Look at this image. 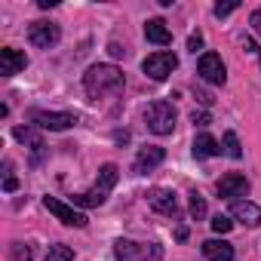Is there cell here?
I'll use <instances>...</instances> for the list:
<instances>
[{
	"label": "cell",
	"mask_w": 261,
	"mask_h": 261,
	"mask_svg": "<svg viewBox=\"0 0 261 261\" xmlns=\"http://www.w3.org/2000/svg\"><path fill=\"white\" fill-rule=\"evenodd\" d=\"M197 74H200L206 83H212V86H224V80H227L224 62H221L218 53H203L200 62H197Z\"/></svg>",
	"instance_id": "obj_6"
},
{
	"label": "cell",
	"mask_w": 261,
	"mask_h": 261,
	"mask_svg": "<svg viewBox=\"0 0 261 261\" xmlns=\"http://www.w3.org/2000/svg\"><path fill=\"white\" fill-rule=\"evenodd\" d=\"M252 28L261 34V13H252Z\"/></svg>",
	"instance_id": "obj_31"
},
{
	"label": "cell",
	"mask_w": 261,
	"mask_h": 261,
	"mask_svg": "<svg viewBox=\"0 0 261 261\" xmlns=\"http://www.w3.org/2000/svg\"><path fill=\"white\" fill-rule=\"evenodd\" d=\"M145 37H148L151 43H157V46H169V43H172V31L166 28L163 19H148V22H145Z\"/></svg>",
	"instance_id": "obj_14"
},
{
	"label": "cell",
	"mask_w": 261,
	"mask_h": 261,
	"mask_svg": "<svg viewBox=\"0 0 261 261\" xmlns=\"http://www.w3.org/2000/svg\"><path fill=\"white\" fill-rule=\"evenodd\" d=\"M230 227H233V221H230L227 215H215V218H212V230H215V233L224 237V233H230Z\"/></svg>",
	"instance_id": "obj_24"
},
{
	"label": "cell",
	"mask_w": 261,
	"mask_h": 261,
	"mask_svg": "<svg viewBox=\"0 0 261 261\" xmlns=\"http://www.w3.org/2000/svg\"><path fill=\"white\" fill-rule=\"evenodd\" d=\"M148 203H151V209L154 212H160V215H178V200H175V194L172 191H166V188H154V191H148Z\"/></svg>",
	"instance_id": "obj_10"
},
{
	"label": "cell",
	"mask_w": 261,
	"mask_h": 261,
	"mask_svg": "<svg viewBox=\"0 0 261 261\" xmlns=\"http://www.w3.org/2000/svg\"><path fill=\"white\" fill-rule=\"evenodd\" d=\"M163 157H166V151L163 148H157V145H145L142 151H139V157H136V175H148L151 169H157L160 163H163Z\"/></svg>",
	"instance_id": "obj_11"
},
{
	"label": "cell",
	"mask_w": 261,
	"mask_h": 261,
	"mask_svg": "<svg viewBox=\"0 0 261 261\" xmlns=\"http://www.w3.org/2000/svg\"><path fill=\"white\" fill-rule=\"evenodd\" d=\"M142 117H145V126L151 129L154 136H169L172 129H175V108H172V101L157 98V101H151L145 108Z\"/></svg>",
	"instance_id": "obj_2"
},
{
	"label": "cell",
	"mask_w": 261,
	"mask_h": 261,
	"mask_svg": "<svg viewBox=\"0 0 261 261\" xmlns=\"http://www.w3.org/2000/svg\"><path fill=\"white\" fill-rule=\"evenodd\" d=\"M243 49H246V53H258V46H255V43H252V40H249V37H246V40H243Z\"/></svg>",
	"instance_id": "obj_32"
},
{
	"label": "cell",
	"mask_w": 261,
	"mask_h": 261,
	"mask_svg": "<svg viewBox=\"0 0 261 261\" xmlns=\"http://www.w3.org/2000/svg\"><path fill=\"white\" fill-rule=\"evenodd\" d=\"M117 178H120V169H117L114 163H105V166L98 169V181H95V185H98L101 191H111V188L117 185Z\"/></svg>",
	"instance_id": "obj_19"
},
{
	"label": "cell",
	"mask_w": 261,
	"mask_h": 261,
	"mask_svg": "<svg viewBox=\"0 0 261 261\" xmlns=\"http://www.w3.org/2000/svg\"><path fill=\"white\" fill-rule=\"evenodd\" d=\"M13 136H16L22 145H31V148L40 154V148H43V139H40V133H34L31 126H16V129H13Z\"/></svg>",
	"instance_id": "obj_18"
},
{
	"label": "cell",
	"mask_w": 261,
	"mask_h": 261,
	"mask_svg": "<svg viewBox=\"0 0 261 261\" xmlns=\"http://www.w3.org/2000/svg\"><path fill=\"white\" fill-rule=\"evenodd\" d=\"M175 68H178V59H175L172 53H154V56H148V59L142 62V71H145L151 80H166Z\"/></svg>",
	"instance_id": "obj_5"
},
{
	"label": "cell",
	"mask_w": 261,
	"mask_h": 261,
	"mask_svg": "<svg viewBox=\"0 0 261 261\" xmlns=\"http://www.w3.org/2000/svg\"><path fill=\"white\" fill-rule=\"evenodd\" d=\"M215 191H218V197L233 200V197H243V194L249 191V181H246V175H240V172H227V175L218 178Z\"/></svg>",
	"instance_id": "obj_9"
},
{
	"label": "cell",
	"mask_w": 261,
	"mask_h": 261,
	"mask_svg": "<svg viewBox=\"0 0 261 261\" xmlns=\"http://www.w3.org/2000/svg\"><path fill=\"white\" fill-rule=\"evenodd\" d=\"M221 151H224L227 157H233V160H240V157H243V148H240V139H237V133H224Z\"/></svg>",
	"instance_id": "obj_21"
},
{
	"label": "cell",
	"mask_w": 261,
	"mask_h": 261,
	"mask_svg": "<svg viewBox=\"0 0 261 261\" xmlns=\"http://www.w3.org/2000/svg\"><path fill=\"white\" fill-rule=\"evenodd\" d=\"M123 86H126V77L117 65H92L83 74V89L92 101H98L105 95H120Z\"/></svg>",
	"instance_id": "obj_1"
},
{
	"label": "cell",
	"mask_w": 261,
	"mask_h": 261,
	"mask_svg": "<svg viewBox=\"0 0 261 261\" xmlns=\"http://www.w3.org/2000/svg\"><path fill=\"white\" fill-rule=\"evenodd\" d=\"M203 215H206V197H203L200 191H194V194H191V218L200 221Z\"/></svg>",
	"instance_id": "obj_22"
},
{
	"label": "cell",
	"mask_w": 261,
	"mask_h": 261,
	"mask_svg": "<svg viewBox=\"0 0 261 261\" xmlns=\"http://www.w3.org/2000/svg\"><path fill=\"white\" fill-rule=\"evenodd\" d=\"M56 4H59V0H37V7H40V10H53Z\"/></svg>",
	"instance_id": "obj_30"
},
{
	"label": "cell",
	"mask_w": 261,
	"mask_h": 261,
	"mask_svg": "<svg viewBox=\"0 0 261 261\" xmlns=\"http://www.w3.org/2000/svg\"><path fill=\"white\" fill-rule=\"evenodd\" d=\"M31 123L49 133H62L77 123V114H65V111H31Z\"/></svg>",
	"instance_id": "obj_4"
},
{
	"label": "cell",
	"mask_w": 261,
	"mask_h": 261,
	"mask_svg": "<svg viewBox=\"0 0 261 261\" xmlns=\"http://www.w3.org/2000/svg\"><path fill=\"white\" fill-rule=\"evenodd\" d=\"M175 240H188V227H178L175 230Z\"/></svg>",
	"instance_id": "obj_33"
},
{
	"label": "cell",
	"mask_w": 261,
	"mask_h": 261,
	"mask_svg": "<svg viewBox=\"0 0 261 261\" xmlns=\"http://www.w3.org/2000/svg\"><path fill=\"white\" fill-rule=\"evenodd\" d=\"M191 120H194V126H209V123H212V117H209V114H197V111L191 114Z\"/></svg>",
	"instance_id": "obj_27"
},
{
	"label": "cell",
	"mask_w": 261,
	"mask_h": 261,
	"mask_svg": "<svg viewBox=\"0 0 261 261\" xmlns=\"http://www.w3.org/2000/svg\"><path fill=\"white\" fill-rule=\"evenodd\" d=\"M237 7H240L237 0H227V4H215V10H212V13H215L218 19H224V16H230V13H233Z\"/></svg>",
	"instance_id": "obj_25"
},
{
	"label": "cell",
	"mask_w": 261,
	"mask_h": 261,
	"mask_svg": "<svg viewBox=\"0 0 261 261\" xmlns=\"http://www.w3.org/2000/svg\"><path fill=\"white\" fill-rule=\"evenodd\" d=\"M105 200H108V191H101V188L95 185L92 191L74 194V197H71V206H77V209H92V206H101Z\"/></svg>",
	"instance_id": "obj_17"
},
{
	"label": "cell",
	"mask_w": 261,
	"mask_h": 261,
	"mask_svg": "<svg viewBox=\"0 0 261 261\" xmlns=\"http://www.w3.org/2000/svg\"><path fill=\"white\" fill-rule=\"evenodd\" d=\"M230 218H237V221H243L249 227H258L261 224V206H255L249 200H233L230 203Z\"/></svg>",
	"instance_id": "obj_13"
},
{
	"label": "cell",
	"mask_w": 261,
	"mask_h": 261,
	"mask_svg": "<svg viewBox=\"0 0 261 261\" xmlns=\"http://www.w3.org/2000/svg\"><path fill=\"white\" fill-rule=\"evenodd\" d=\"M25 68H28V56L25 53H19L13 46L0 49V74H4V77H13V74H19Z\"/></svg>",
	"instance_id": "obj_12"
},
{
	"label": "cell",
	"mask_w": 261,
	"mask_h": 261,
	"mask_svg": "<svg viewBox=\"0 0 261 261\" xmlns=\"http://www.w3.org/2000/svg\"><path fill=\"white\" fill-rule=\"evenodd\" d=\"M16 188H19V181H16L13 175H7V181H4V191H10V194H13Z\"/></svg>",
	"instance_id": "obj_29"
},
{
	"label": "cell",
	"mask_w": 261,
	"mask_h": 261,
	"mask_svg": "<svg viewBox=\"0 0 261 261\" xmlns=\"http://www.w3.org/2000/svg\"><path fill=\"white\" fill-rule=\"evenodd\" d=\"M43 206H46L62 224H68V227H86V215H83L77 206L62 203V200H56V197H43Z\"/></svg>",
	"instance_id": "obj_7"
},
{
	"label": "cell",
	"mask_w": 261,
	"mask_h": 261,
	"mask_svg": "<svg viewBox=\"0 0 261 261\" xmlns=\"http://www.w3.org/2000/svg\"><path fill=\"white\" fill-rule=\"evenodd\" d=\"M114 255L120 261H160L163 258V249L157 243L142 246V243H133V240H117L114 243Z\"/></svg>",
	"instance_id": "obj_3"
},
{
	"label": "cell",
	"mask_w": 261,
	"mask_h": 261,
	"mask_svg": "<svg viewBox=\"0 0 261 261\" xmlns=\"http://www.w3.org/2000/svg\"><path fill=\"white\" fill-rule=\"evenodd\" d=\"M46 261H74V249L65 243H53L46 249Z\"/></svg>",
	"instance_id": "obj_20"
},
{
	"label": "cell",
	"mask_w": 261,
	"mask_h": 261,
	"mask_svg": "<svg viewBox=\"0 0 261 261\" xmlns=\"http://www.w3.org/2000/svg\"><path fill=\"white\" fill-rule=\"evenodd\" d=\"M59 37H62V31H59V25H53V22H31V28H28V40H31L37 49L56 46Z\"/></svg>",
	"instance_id": "obj_8"
},
{
	"label": "cell",
	"mask_w": 261,
	"mask_h": 261,
	"mask_svg": "<svg viewBox=\"0 0 261 261\" xmlns=\"http://www.w3.org/2000/svg\"><path fill=\"white\" fill-rule=\"evenodd\" d=\"M221 154V145L209 136V133H200L197 139H194V157L197 160H206V157H218Z\"/></svg>",
	"instance_id": "obj_16"
},
{
	"label": "cell",
	"mask_w": 261,
	"mask_h": 261,
	"mask_svg": "<svg viewBox=\"0 0 261 261\" xmlns=\"http://www.w3.org/2000/svg\"><path fill=\"white\" fill-rule=\"evenodd\" d=\"M108 53H111L114 59H120V56H126V49H120V43H111V46H108Z\"/></svg>",
	"instance_id": "obj_28"
},
{
	"label": "cell",
	"mask_w": 261,
	"mask_h": 261,
	"mask_svg": "<svg viewBox=\"0 0 261 261\" xmlns=\"http://www.w3.org/2000/svg\"><path fill=\"white\" fill-rule=\"evenodd\" d=\"M10 255H13V261H31V258H34L25 243H13V246H10Z\"/></svg>",
	"instance_id": "obj_23"
},
{
	"label": "cell",
	"mask_w": 261,
	"mask_h": 261,
	"mask_svg": "<svg viewBox=\"0 0 261 261\" xmlns=\"http://www.w3.org/2000/svg\"><path fill=\"white\" fill-rule=\"evenodd\" d=\"M203 255L209 261H233V246L227 240H206L203 243Z\"/></svg>",
	"instance_id": "obj_15"
},
{
	"label": "cell",
	"mask_w": 261,
	"mask_h": 261,
	"mask_svg": "<svg viewBox=\"0 0 261 261\" xmlns=\"http://www.w3.org/2000/svg\"><path fill=\"white\" fill-rule=\"evenodd\" d=\"M188 49L197 56V53L203 49V34H191V40H188Z\"/></svg>",
	"instance_id": "obj_26"
}]
</instances>
